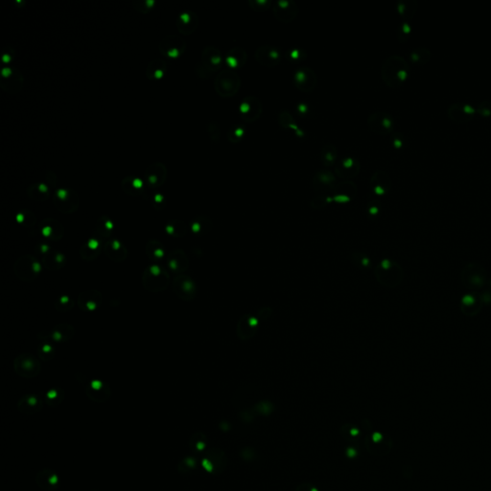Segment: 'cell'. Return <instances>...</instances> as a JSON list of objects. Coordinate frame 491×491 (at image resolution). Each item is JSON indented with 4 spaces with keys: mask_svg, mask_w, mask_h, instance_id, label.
Listing matches in <instances>:
<instances>
[{
    "mask_svg": "<svg viewBox=\"0 0 491 491\" xmlns=\"http://www.w3.org/2000/svg\"><path fill=\"white\" fill-rule=\"evenodd\" d=\"M45 399L49 407H58L65 399V392L61 388H53L46 393Z\"/></svg>",
    "mask_w": 491,
    "mask_h": 491,
    "instance_id": "35",
    "label": "cell"
},
{
    "mask_svg": "<svg viewBox=\"0 0 491 491\" xmlns=\"http://www.w3.org/2000/svg\"><path fill=\"white\" fill-rule=\"evenodd\" d=\"M73 306H74L73 301L68 295H61V297H59L58 301L55 303V308L62 312L72 309Z\"/></svg>",
    "mask_w": 491,
    "mask_h": 491,
    "instance_id": "45",
    "label": "cell"
},
{
    "mask_svg": "<svg viewBox=\"0 0 491 491\" xmlns=\"http://www.w3.org/2000/svg\"><path fill=\"white\" fill-rule=\"evenodd\" d=\"M285 56H286V59L290 62H302V61L306 60L307 52H306L305 49H303L302 47L295 46V47L289 48L286 51Z\"/></svg>",
    "mask_w": 491,
    "mask_h": 491,
    "instance_id": "38",
    "label": "cell"
},
{
    "mask_svg": "<svg viewBox=\"0 0 491 491\" xmlns=\"http://www.w3.org/2000/svg\"><path fill=\"white\" fill-rule=\"evenodd\" d=\"M146 253L150 259L159 260L164 257V248L157 240H152L146 246Z\"/></svg>",
    "mask_w": 491,
    "mask_h": 491,
    "instance_id": "37",
    "label": "cell"
},
{
    "mask_svg": "<svg viewBox=\"0 0 491 491\" xmlns=\"http://www.w3.org/2000/svg\"><path fill=\"white\" fill-rule=\"evenodd\" d=\"M196 466V460L192 457H187L185 458L184 460H182V461H180V463L178 464V471L181 473V472H187L188 470H192L193 468H195Z\"/></svg>",
    "mask_w": 491,
    "mask_h": 491,
    "instance_id": "46",
    "label": "cell"
},
{
    "mask_svg": "<svg viewBox=\"0 0 491 491\" xmlns=\"http://www.w3.org/2000/svg\"><path fill=\"white\" fill-rule=\"evenodd\" d=\"M263 112V106L260 99L249 95L243 99L239 105V113L240 116L247 123H253L261 116Z\"/></svg>",
    "mask_w": 491,
    "mask_h": 491,
    "instance_id": "9",
    "label": "cell"
},
{
    "mask_svg": "<svg viewBox=\"0 0 491 491\" xmlns=\"http://www.w3.org/2000/svg\"><path fill=\"white\" fill-rule=\"evenodd\" d=\"M258 323L259 319L257 317H253L251 315L243 316L239 319L236 329L238 338L244 341L250 340L257 334Z\"/></svg>",
    "mask_w": 491,
    "mask_h": 491,
    "instance_id": "16",
    "label": "cell"
},
{
    "mask_svg": "<svg viewBox=\"0 0 491 491\" xmlns=\"http://www.w3.org/2000/svg\"><path fill=\"white\" fill-rule=\"evenodd\" d=\"M351 434H352L353 436H355V435L358 434V430H357V429H352V430H351Z\"/></svg>",
    "mask_w": 491,
    "mask_h": 491,
    "instance_id": "58",
    "label": "cell"
},
{
    "mask_svg": "<svg viewBox=\"0 0 491 491\" xmlns=\"http://www.w3.org/2000/svg\"><path fill=\"white\" fill-rule=\"evenodd\" d=\"M250 8L255 12H265L272 5V0H249L248 1Z\"/></svg>",
    "mask_w": 491,
    "mask_h": 491,
    "instance_id": "43",
    "label": "cell"
},
{
    "mask_svg": "<svg viewBox=\"0 0 491 491\" xmlns=\"http://www.w3.org/2000/svg\"><path fill=\"white\" fill-rule=\"evenodd\" d=\"M248 60V54L246 50L240 47V46H235L232 47L227 55H226V62L229 69H236V68H241L246 65Z\"/></svg>",
    "mask_w": 491,
    "mask_h": 491,
    "instance_id": "24",
    "label": "cell"
},
{
    "mask_svg": "<svg viewBox=\"0 0 491 491\" xmlns=\"http://www.w3.org/2000/svg\"><path fill=\"white\" fill-rule=\"evenodd\" d=\"M355 454L356 452L353 449H348V455L349 457H353V456H355Z\"/></svg>",
    "mask_w": 491,
    "mask_h": 491,
    "instance_id": "57",
    "label": "cell"
},
{
    "mask_svg": "<svg viewBox=\"0 0 491 491\" xmlns=\"http://www.w3.org/2000/svg\"><path fill=\"white\" fill-rule=\"evenodd\" d=\"M477 114L476 108L463 104V103H453L447 108L448 117L459 124H464L471 121Z\"/></svg>",
    "mask_w": 491,
    "mask_h": 491,
    "instance_id": "13",
    "label": "cell"
},
{
    "mask_svg": "<svg viewBox=\"0 0 491 491\" xmlns=\"http://www.w3.org/2000/svg\"><path fill=\"white\" fill-rule=\"evenodd\" d=\"M65 255L59 251H54L50 254L48 252L46 257H44V264L50 271H58L65 264Z\"/></svg>",
    "mask_w": 491,
    "mask_h": 491,
    "instance_id": "34",
    "label": "cell"
},
{
    "mask_svg": "<svg viewBox=\"0 0 491 491\" xmlns=\"http://www.w3.org/2000/svg\"><path fill=\"white\" fill-rule=\"evenodd\" d=\"M36 483L44 491H56L60 486V477L53 469L42 468L36 476Z\"/></svg>",
    "mask_w": 491,
    "mask_h": 491,
    "instance_id": "17",
    "label": "cell"
},
{
    "mask_svg": "<svg viewBox=\"0 0 491 491\" xmlns=\"http://www.w3.org/2000/svg\"><path fill=\"white\" fill-rule=\"evenodd\" d=\"M167 264L171 272L182 274L188 269V258L182 249H175L167 257Z\"/></svg>",
    "mask_w": 491,
    "mask_h": 491,
    "instance_id": "22",
    "label": "cell"
},
{
    "mask_svg": "<svg viewBox=\"0 0 491 491\" xmlns=\"http://www.w3.org/2000/svg\"><path fill=\"white\" fill-rule=\"evenodd\" d=\"M368 126L372 133L379 136H387L394 130L395 120L391 114L386 112H375L369 116Z\"/></svg>",
    "mask_w": 491,
    "mask_h": 491,
    "instance_id": "6",
    "label": "cell"
},
{
    "mask_svg": "<svg viewBox=\"0 0 491 491\" xmlns=\"http://www.w3.org/2000/svg\"><path fill=\"white\" fill-rule=\"evenodd\" d=\"M169 273L159 265L149 266L143 273L142 282L146 290L158 293L166 289L169 283Z\"/></svg>",
    "mask_w": 491,
    "mask_h": 491,
    "instance_id": "3",
    "label": "cell"
},
{
    "mask_svg": "<svg viewBox=\"0 0 491 491\" xmlns=\"http://www.w3.org/2000/svg\"><path fill=\"white\" fill-rule=\"evenodd\" d=\"M279 123L282 128L291 129L295 132V136L304 137L305 132L301 128L295 121V117L288 110H281L279 114Z\"/></svg>",
    "mask_w": 491,
    "mask_h": 491,
    "instance_id": "28",
    "label": "cell"
},
{
    "mask_svg": "<svg viewBox=\"0 0 491 491\" xmlns=\"http://www.w3.org/2000/svg\"><path fill=\"white\" fill-rule=\"evenodd\" d=\"M208 132H209V135H210V137H211L213 141H218L219 140L220 128L216 122L210 123Z\"/></svg>",
    "mask_w": 491,
    "mask_h": 491,
    "instance_id": "52",
    "label": "cell"
},
{
    "mask_svg": "<svg viewBox=\"0 0 491 491\" xmlns=\"http://www.w3.org/2000/svg\"><path fill=\"white\" fill-rule=\"evenodd\" d=\"M246 135V128L241 124H236L229 129L227 133L228 140L232 143H238L242 140Z\"/></svg>",
    "mask_w": 491,
    "mask_h": 491,
    "instance_id": "40",
    "label": "cell"
},
{
    "mask_svg": "<svg viewBox=\"0 0 491 491\" xmlns=\"http://www.w3.org/2000/svg\"><path fill=\"white\" fill-rule=\"evenodd\" d=\"M203 61L209 70H217L222 65V55L219 49L213 46H208L204 49Z\"/></svg>",
    "mask_w": 491,
    "mask_h": 491,
    "instance_id": "29",
    "label": "cell"
},
{
    "mask_svg": "<svg viewBox=\"0 0 491 491\" xmlns=\"http://www.w3.org/2000/svg\"><path fill=\"white\" fill-rule=\"evenodd\" d=\"M84 393L91 400L96 403L106 402L112 394L109 385L100 380H92L89 385L86 386Z\"/></svg>",
    "mask_w": 491,
    "mask_h": 491,
    "instance_id": "15",
    "label": "cell"
},
{
    "mask_svg": "<svg viewBox=\"0 0 491 491\" xmlns=\"http://www.w3.org/2000/svg\"><path fill=\"white\" fill-rule=\"evenodd\" d=\"M44 407V401L36 394H26L17 402L18 411L24 415H36Z\"/></svg>",
    "mask_w": 491,
    "mask_h": 491,
    "instance_id": "21",
    "label": "cell"
},
{
    "mask_svg": "<svg viewBox=\"0 0 491 491\" xmlns=\"http://www.w3.org/2000/svg\"><path fill=\"white\" fill-rule=\"evenodd\" d=\"M312 491H317V490H316V489H313V490Z\"/></svg>",
    "mask_w": 491,
    "mask_h": 491,
    "instance_id": "59",
    "label": "cell"
},
{
    "mask_svg": "<svg viewBox=\"0 0 491 491\" xmlns=\"http://www.w3.org/2000/svg\"><path fill=\"white\" fill-rule=\"evenodd\" d=\"M272 313V308L264 307V308H262V309L259 310V312H258V319H267V318L271 317Z\"/></svg>",
    "mask_w": 491,
    "mask_h": 491,
    "instance_id": "55",
    "label": "cell"
},
{
    "mask_svg": "<svg viewBox=\"0 0 491 491\" xmlns=\"http://www.w3.org/2000/svg\"><path fill=\"white\" fill-rule=\"evenodd\" d=\"M381 438H382V436H381L380 434H378V433H376V434H374V435H373V440H374V441H378V440H380Z\"/></svg>",
    "mask_w": 491,
    "mask_h": 491,
    "instance_id": "56",
    "label": "cell"
},
{
    "mask_svg": "<svg viewBox=\"0 0 491 491\" xmlns=\"http://www.w3.org/2000/svg\"><path fill=\"white\" fill-rule=\"evenodd\" d=\"M331 202H333L332 197L327 196V195H318L312 199L310 205L315 209H322L327 204H330Z\"/></svg>",
    "mask_w": 491,
    "mask_h": 491,
    "instance_id": "44",
    "label": "cell"
},
{
    "mask_svg": "<svg viewBox=\"0 0 491 491\" xmlns=\"http://www.w3.org/2000/svg\"><path fill=\"white\" fill-rule=\"evenodd\" d=\"M102 303V295L96 290H88L82 293L79 300L78 305L83 311L93 312L98 308Z\"/></svg>",
    "mask_w": 491,
    "mask_h": 491,
    "instance_id": "23",
    "label": "cell"
},
{
    "mask_svg": "<svg viewBox=\"0 0 491 491\" xmlns=\"http://www.w3.org/2000/svg\"><path fill=\"white\" fill-rule=\"evenodd\" d=\"M409 71L410 68L407 61L400 55L393 54L383 61L381 76L386 86L395 89L407 80Z\"/></svg>",
    "mask_w": 491,
    "mask_h": 491,
    "instance_id": "1",
    "label": "cell"
},
{
    "mask_svg": "<svg viewBox=\"0 0 491 491\" xmlns=\"http://www.w3.org/2000/svg\"><path fill=\"white\" fill-rule=\"evenodd\" d=\"M431 56V50L427 46H418L411 51L409 57L413 63L422 66L430 61Z\"/></svg>",
    "mask_w": 491,
    "mask_h": 491,
    "instance_id": "33",
    "label": "cell"
},
{
    "mask_svg": "<svg viewBox=\"0 0 491 491\" xmlns=\"http://www.w3.org/2000/svg\"><path fill=\"white\" fill-rule=\"evenodd\" d=\"M477 114L482 115V116H484V117H488V116H491V100H483L476 108Z\"/></svg>",
    "mask_w": 491,
    "mask_h": 491,
    "instance_id": "49",
    "label": "cell"
},
{
    "mask_svg": "<svg viewBox=\"0 0 491 491\" xmlns=\"http://www.w3.org/2000/svg\"><path fill=\"white\" fill-rule=\"evenodd\" d=\"M254 57L257 62L265 68H274L281 61V51L277 46L264 45L257 48Z\"/></svg>",
    "mask_w": 491,
    "mask_h": 491,
    "instance_id": "11",
    "label": "cell"
},
{
    "mask_svg": "<svg viewBox=\"0 0 491 491\" xmlns=\"http://www.w3.org/2000/svg\"><path fill=\"white\" fill-rule=\"evenodd\" d=\"M99 222H100V227H97V228H98L100 235H103V236L111 235L112 231L114 230V223L109 218H106L104 223H103L102 219L99 220Z\"/></svg>",
    "mask_w": 491,
    "mask_h": 491,
    "instance_id": "47",
    "label": "cell"
},
{
    "mask_svg": "<svg viewBox=\"0 0 491 491\" xmlns=\"http://www.w3.org/2000/svg\"><path fill=\"white\" fill-rule=\"evenodd\" d=\"M296 112L301 116L305 117L310 114L311 110H310L309 105L306 102H300L296 105Z\"/></svg>",
    "mask_w": 491,
    "mask_h": 491,
    "instance_id": "53",
    "label": "cell"
},
{
    "mask_svg": "<svg viewBox=\"0 0 491 491\" xmlns=\"http://www.w3.org/2000/svg\"><path fill=\"white\" fill-rule=\"evenodd\" d=\"M312 182L313 185L317 188L333 187L334 183L336 182V178L332 171L328 169H321L313 177Z\"/></svg>",
    "mask_w": 491,
    "mask_h": 491,
    "instance_id": "30",
    "label": "cell"
},
{
    "mask_svg": "<svg viewBox=\"0 0 491 491\" xmlns=\"http://www.w3.org/2000/svg\"><path fill=\"white\" fill-rule=\"evenodd\" d=\"M105 251L108 257L115 262H121L125 260L128 255V251L124 244L116 239L106 242Z\"/></svg>",
    "mask_w": 491,
    "mask_h": 491,
    "instance_id": "25",
    "label": "cell"
},
{
    "mask_svg": "<svg viewBox=\"0 0 491 491\" xmlns=\"http://www.w3.org/2000/svg\"><path fill=\"white\" fill-rule=\"evenodd\" d=\"M75 330L69 325H56L50 329L45 330L39 333L38 338L40 340H46L48 343L56 341V343H66L72 340L74 336Z\"/></svg>",
    "mask_w": 491,
    "mask_h": 491,
    "instance_id": "12",
    "label": "cell"
},
{
    "mask_svg": "<svg viewBox=\"0 0 491 491\" xmlns=\"http://www.w3.org/2000/svg\"><path fill=\"white\" fill-rule=\"evenodd\" d=\"M361 169L360 161L352 156H347L336 163L335 172L340 178L349 179L353 178L359 173Z\"/></svg>",
    "mask_w": 491,
    "mask_h": 491,
    "instance_id": "19",
    "label": "cell"
},
{
    "mask_svg": "<svg viewBox=\"0 0 491 491\" xmlns=\"http://www.w3.org/2000/svg\"><path fill=\"white\" fill-rule=\"evenodd\" d=\"M40 232L46 238L49 240L58 241L60 240L62 234V226L57 221H44L40 225Z\"/></svg>",
    "mask_w": 491,
    "mask_h": 491,
    "instance_id": "27",
    "label": "cell"
},
{
    "mask_svg": "<svg viewBox=\"0 0 491 491\" xmlns=\"http://www.w3.org/2000/svg\"><path fill=\"white\" fill-rule=\"evenodd\" d=\"M41 265L36 257L24 255L19 257L15 264V274L24 281L35 280L40 273Z\"/></svg>",
    "mask_w": 491,
    "mask_h": 491,
    "instance_id": "5",
    "label": "cell"
},
{
    "mask_svg": "<svg viewBox=\"0 0 491 491\" xmlns=\"http://www.w3.org/2000/svg\"><path fill=\"white\" fill-rule=\"evenodd\" d=\"M370 183L371 190L378 196L387 194L392 188L393 184L390 175L381 169L374 171V173L371 175Z\"/></svg>",
    "mask_w": 491,
    "mask_h": 491,
    "instance_id": "18",
    "label": "cell"
},
{
    "mask_svg": "<svg viewBox=\"0 0 491 491\" xmlns=\"http://www.w3.org/2000/svg\"><path fill=\"white\" fill-rule=\"evenodd\" d=\"M294 83L296 89L302 92L308 93L314 91L317 83L316 72L309 67H301L294 72Z\"/></svg>",
    "mask_w": 491,
    "mask_h": 491,
    "instance_id": "10",
    "label": "cell"
},
{
    "mask_svg": "<svg viewBox=\"0 0 491 491\" xmlns=\"http://www.w3.org/2000/svg\"><path fill=\"white\" fill-rule=\"evenodd\" d=\"M173 291L178 297L189 302L195 297L197 288L192 279L184 274H179L173 281Z\"/></svg>",
    "mask_w": 491,
    "mask_h": 491,
    "instance_id": "14",
    "label": "cell"
},
{
    "mask_svg": "<svg viewBox=\"0 0 491 491\" xmlns=\"http://www.w3.org/2000/svg\"><path fill=\"white\" fill-rule=\"evenodd\" d=\"M356 192L357 186L354 182L351 181H344L334 187V195L331 196L332 201L339 204L348 203L355 197Z\"/></svg>",
    "mask_w": 491,
    "mask_h": 491,
    "instance_id": "20",
    "label": "cell"
},
{
    "mask_svg": "<svg viewBox=\"0 0 491 491\" xmlns=\"http://www.w3.org/2000/svg\"><path fill=\"white\" fill-rule=\"evenodd\" d=\"M167 233L174 237H182L186 233V227L182 221H172L166 226Z\"/></svg>",
    "mask_w": 491,
    "mask_h": 491,
    "instance_id": "39",
    "label": "cell"
},
{
    "mask_svg": "<svg viewBox=\"0 0 491 491\" xmlns=\"http://www.w3.org/2000/svg\"><path fill=\"white\" fill-rule=\"evenodd\" d=\"M101 251V241L98 238H91L84 243L80 250L81 257H83L84 260H92L94 258L98 257L99 253Z\"/></svg>",
    "mask_w": 491,
    "mask_h": 491,
    "instance_id": "31",
    "label": "cell"
},
{
    "mask_svg": "<svg viewBox=\"0 0 491 491\" xmlns=\"http://www.w3.org/2000/svg\"><path fill=\"white\" fill-rule=\"evenodd\" d=\"M214 87L221 96L231 97L240 90L241 78L233 69H224L216 76Z\"/></svg>",
    "mask_w": 491,
    "mask_h": 491,
    "instance_id": "2",
    "label": "cell"
},
{
    "mask_svg": "<svg viewBox=\"0 0 491 491\" xmlns=\"http://www.w3.org/2000/svg\"><path fill=\"white\" fill-rule=\"evenodd\" d=\"M404 141H405V137H404L402 133L397 132V133H394V134H393L392 142H393L394 148H396V149L401 148V147L404 145Z\"/></svg>",
    "mask_w": 491,
    "mask_h": 491,
    "instance_id": "51",
    "label": "cell"
},
{
    "mask_svg": "<svg viewBox=\"0 0 491 491\" xmlns=\"http://www.w3.org/2000/svg\"><path fill=\"white\" fill-rule=\"evenodd\" d=\"M321 161L325 167H331L336 164L338 150L337 147L333 144H325L321 151Z\"/></svg>",
    "mask_w": 491,
    "mask_h": 491,
    "instance_id": "32",
    "label": "cell"
},
{
    "mask_svg": "<svg viewBox=\"0 0 491 491\" xmlns=\"http://www.w3.org/2000/svg\"><path fill=\"white\" fill-rule=\"evenodd\" d=\"M211 221L204 217L194 220L191 224V229L196 235H204L211 229Z\"/></svg>",
    "mask_w": 491,
    "mask_h": 491,
    "instance_id": "36",
    "label": "cell"
},
{
    "mask_svg": "<svg viewBox=\"0 0 491 491\" xmlns=\"http://www.w3.org/2000/svg\"><path fill=\"white\" fill-rule=\"evenodd\" d=\"M352 261L354 264L361 268H369L370 266V258L361 252H355L352 255Z\"/></svg>",
    "mask_w": 491,
    "mask_h": 491,
    "instance_id": "48",
    "label": "cell"
},
{
    "mask_svg": "<svg viewBox=\"0 0 491 491\" xmlns=\"http://www.w3.org/2000/svg\"><path fill=\"white\" fill-rule=\"evenodd\" d=\"M374 275L378 282L386 287L393 288L396 286L402 279V271L400 266L392 260L385 259L376 266Z\"/></svg>",
    "mask_w": 491,
    "mask_h": 491,
    "instance_id": "4",
    "label": "cell"
},
{
    "mask_svg": "<svg viewBox=\"0 0 491 491\" xmlns=\"http://www.w3.org/2000/svg\"><path fill=\"white\" fill-rule=\"evenodd\" d=\"M380 208H381L380 202H378V201H372V202H370L369 205H368V212H369V214L371 215V216H375V215H377L379 211H380Z\"/></svg>",
    "mask_w": 491,
    "mask_h": 491,
    "instance_id": "54",
    "label": "cell"
},
{
    "mask_svg": "<svg viewBox=\"0 0 491 491\" xmlns=\"http://www.w3.org/2000/svg\"><path fill=\"white\" fill-rule=\"evenodd\" d=\"M201 434H199V436H193L191 438V440H190V445L192 448L196 449L198 451H202L204 450V447H205V442L204 440H202V437L200 436Z\"/></svg>",
    "mask_w": 491,
    "mask_h": 491,
    "instance_id": "50",
    "label": "cell"
},
{
    "mask_svg": "<svg viewBox=\"0 0 491 491\" xmlns=\"http://www.w3.org/2000/svg\"><path fill=\"white\" fill-rule=\"evenodd\" d=\"M418 9L417 0H398L396 10L402 18V22H411Z\"/></svg>",
    "mask_w": 491,
    "mask_h": 491,
    "instance_id": "26",
    "label": "cell"
},
{
    "mask_svg": "<svg viewBox=\"0 0 491 491\" xmlns=\"http://www.w3.org/2000/svg\"><path fill=\"white\" fill-rule=\"evenodd\" d=\"M272 12L280 23H290L296 18L300 8L295 0H276L272 4Z\"/></svg>",
    "mask_w": 491,
    "mask_h": 491,
    "instance_id": "8",
    "label": "cell"
},
{
    "mask_svg": "<svg viewBox=\"0 0 491 491\" xmlns=\"http://www.w3.org/2000/svg\"><path fill=\"white\" fill-rule=\"evenodd\" d=\"M54 354H55L54 347L48 341H45V344L41 345L38 348L39 358L45 362H48V361L52 360L54 358Z\"/></svg>",
    "mask_w": 491,
    "mask_h": 491,
    "instance_id": "41",
    "label": "cell"
},
{
    "mask_svg": "<svg viewBox=\"0 0 491 491\" xmlns=\"http://www.w3.org/2000/svg\"><path fill=\"white\" fill-rule=\"evenodd\" d=\"M411 31H412V27H411L410 22H402V23L399 24L398 29H397V32H396L398 40H399L400 42L407 41L409 37H410Z\"/></svg>",
    "mask_w": 491,
    "mask_h": 491,
    "instance_id": "42",
    "label": "cell"
},
{
    "mask_svg": "<svg viewBox=\"0 0 491 491\" xmlns=\"http://www.w3.org/2000/svg\"><path fill=\"white\" fill-rule=\"evenodd\" d=\"M15 372L24 378H33L40 373L41 367L38 358L32 354H22L15 360Z\"/></svg>",
    "mask_w": 491,
    "mask_h": 491,
    "instance_id": "7",
    "label": "cell"
}]
</instances>
